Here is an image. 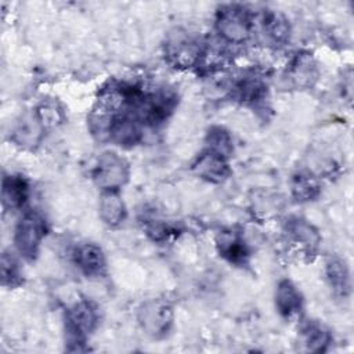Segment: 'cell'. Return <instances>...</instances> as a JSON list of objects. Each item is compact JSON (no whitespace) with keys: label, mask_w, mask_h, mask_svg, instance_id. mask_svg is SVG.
<instances>
[{"label":"cell","mask_w":354,"mask_h":354,"mask_svg":"<svg viewBox=\"0 0 354 354\" xmlns=\"http://www.w3.org/2000/svg\"><path fill=\"white\" fill-rule=\"evenodd\" d=\"M192 170L196 176L210 183H223L231 173L227 158L207 149L196 158L192 165Z\"/></svg>","instance_id":"cell-7"},{"label":"cell","mask_w":354,"mask_h":354,"mask_svg":"<svg viewBox=\"0 0 354 354\" xmlns=\"http://www.w3.org/2000/svg\"><path fill=\"white\" fill-rule=\"evenodd\" d=\"M129 176L127 160L112 151L101 153L93 169V180L102 191H118L127 183Z\"/></svg>","instance_id":"cell-2"},{"label":"cell","mask_w":354,"mask_h":354,"mask_svg":"<svg viewBox=\"0 0 354 354\" xmlns=\"http://www.w3.org/2000/svg\"><path fill=\"white\" fill-rule=\"evenodd\" d=\"M206 149L228 158L232 152V137L224 127H212L206 136Z\"/></svg>","instance_id":"cell-18"},{"label":"cell","mask_w":354,"mask_h":354,"mask_svg":"<svg viewBox=\"0 0 354 354\" xmlns=\"http://www.w3.org/2000/svg\"><path fill=\"white\" fill-rule=\"evenodd\" d=\"M321 192V187L317 181L315 177L306 174V173H299L297 176L293 177L292 181V194L299 202H310L314 201Z\"/></svg>","instance_id":"cell-17"},{"label":"cell","mask_w":354,"mask_h":354,"mask_svg":"<svg viewBox=\"0 0 354 354\" xmlns=\"http://www.w3.org/2000/svg\"><path fill=\"white\" fill-rule=\"evenodd\" d=\"M326 278L330 289L339 297H347L350 293V272L342 259L333 257L326 263Z\"/></svg>","instance_id":"cell-14"},{"label":"cell","mask_w":354,"mask_h":354,"mask_svg":"<svg viewBox=\"0 0 354 354\" xmlns=\"http://www.w3.org/2000/svg\"><path fill=\"white\" fill-rule=\"evenodd\" d=\"M100 217L109 227H116L126 218V206L118 191H102L100 198Z\"/></svg>","instance_id":"cell-13"},{"label":"cell","mask_w":354,"mask_h":354,"mask_svg":"<svg viewBox=\"0 0 354 354\" xmlns=\"http://www.w3.org/2000/svg\"><path fill=\"white\" fill-rule=\"evenodd\" d=\"M98 322V313L95 306L87 300L80 299L66 311V336L71 344H83L84 339L94 330Z\"/></svg>","instance_id":"cell-5"},{"label":"cell","mask_w":354,"mask_h":354,"mask_svg":"<svg viewBox=\"0 0 354 354\" xmlns=\"http://www.w3.org/2000/svg\"><path fill=\"white\" fill-rule=\"evenodd\" d=\"M275 307L286 319H293L300 315L303 310V297L292 281L282 279L277 285Z\"/></svg>","instance_id":"cell-9"},{"label":"cell","mask_w":354,"mask_h":354,"mask_svg":"<svg viewBox=\"0 0 354 354\" xmlns=\"http://www.w3.org/2000/svg\"><path fill=\"white\" fill-rule=\"evenodd\" d=\"M47 234L44 218L33 212L25 213L15 227L14 242L18 252L32 260L37 254L40 243Z\"/></svg>","instance_id":"cell-4"},{"label":"cell","mask_w":354,"mask_h":354,"mask_svg":"<svg viewBox=\"0 0 354 354\" xmlns=\"http://www.w3.org/2000/svg\"><path fill=\"white\" fill-rule=\"evenodd\" d=\"M21 270L19 263L10 253H3L1 256V281L4 286H17L21 283Z\"/></svg>","instance_id":"cell-21"},{"label":"cell","mask_w":354,"mask_h":354,"mask_svg":"<svg viewBox=\"0 0 354 354\" xmlns=\"http://www.w3.org/2000/svg\"><path fill=\"white\" fill-rule=\"evenodd\" d=\"M202 48L196 39L184 30L171 33L165 44V57L174 68H191L199 62Z\"/></svg>","instance_id":"cell-6"},{"label":"cell","mask_w":354,"mask_h":354,"mask_svg":"<svg viewBox=\"0 0 354 354\" xmlns=\"http://www.w3.org/2000/svg\"><path fill=\"white\" fill-rule=\"evenodd\" d=\"M217 249L221 257L235 266L245 264L249 257V249L243 236L232 230L218 234Z\"/></svg>","instance_id":"cell-10"},{"label":"cell","mask_w":354,"mask_h":354,"mask_svg":"<svg viewBox=\"0 0 354 354\" xmlns=\"http://www.w3.org/2000/svg\"><path fill=\"white\" fill-rule=\"evenodd\" d=\"M43 129L44 127L36 115L30 118H24L22 122L17 124L14 130V137L19 144H35L39 140Z\"/></svg>","instance_id":"cell-19"},{"label":"cell","mask_w":354,"mask_h":354,"mask_svg":"<svg viewBox=\"0 0 354 354\" xmlns=\"http://www.w3.org/2000/svg\"><path fill=\"white\" fill-rule=\"evenodd\" d=\"M29 195L28 181L22 176H6L1 187V202L6 209L21 207Z\"/></svg>","instance_id":"cell-12"},{"label":"cell","mask_w":354,"mask_h":354,"mask_svg":"<svg viewBox=\"0 0 354 354\" xmlns=\"http://www.w3.org/2000/svg\"><path fill=\"white\" fill-rule=\"evenodd\" d=\"M73 263L87 277H101L105 272V256L94 243H80L72 253Z\"/></svg>","instance_id":"cell-8"},{"label":"cell","mask_w":354,"mask_h":354,"mask_svg":"<svg viewBox=\"0 0 354 354\" xmlns=\"http://www.w3.org/2000/svg\"><path fill=\"white\" fill-rule=\"evenodd\" d=\"M300 339L306 350L322 353L332 342L330 330L317 319H307L300 326Z\"/></svg>","instance_id":"cell-11"},{"label":"cell","mask_w":354,"mask_h":354,"mask_svg":"<svg viewBox=\"0 0 354 354\" xmlns=\"http://www.w3.org/2000/svg\"><path fill=\"white\" fill-rule=\"evenodd\" d=\"M216 28L225 41L243 43L253 29L252 17L245 7L239 4H228L218 10Z\"/></svg>","instance_id":"cell-1"},{"label":"cell","mask_w":354,"mask_h":354,"mask_svg":"<svg viewBox=\"0 0 354 354\" xmlns=\"http://www.w3.org/2000/svg\"><path fill=\"white\" fill-rule=\"evenodd\" d=\"M36 116L43 127H54L62 120L61 111L54 104H41L36 111Z\"/></svg>","instance_id":"cell-22"},{"label":"cell","mask_w":354,"mask_h":354,"mask_svg":"<svg viewBox=\"0 0 354 354\" xmlns=\"http://www.w3.org/2000/svg\"><path fill=\"white\" fill-rule=\"evenodd\" d=\"M264 32L275 41H283L289 36V25L286 19L277 12H268L263 18Z\"/></svg>","instance_id":"cell-20"},{"label":"cell","mask_w":354,"mask_h":354,"mask_svg":"<svg viewBox=\"0 0 354 354\" xmlns=\"http://www.w3.org/2000/svg\"><path fill=\"white\" fill-rule=\"evenodd\" d=\"M173 306L166 299H149L138 308V322L141 328L153 339L167 335L173 325Z\"/></svg>","instance_id":"cell-3"},{"label":"cell","mask_w":354,"mask_h":354,"mask_svg":"<svg viewBox=\"0 0 354 354\" xmlns=\"http://www.w3.org/2000/svg\"><path fill=\"white\" fill-rule=\"evenodd\" d=\"M288 234L290 238L303 248L314 249L319 243V235L317 230L301 218H295L288 223Z\"/></svg>","instance_id":"cell-15"},{"label":"cell","mask_w":354,"mask_h":354,"mask_svg":"<svg viewBox=\"0 0 354 354\" xmlns=\"http://www.w3.org/2000/svg\"><path fill=\"white\" fill-rule=\"evenodd\" d=\"M266 94V84L260 77L253 75L242 77L234 87L235 98L243 102H256Z\"/></svg>","instance_id":"cell-16"}]
</instances>
